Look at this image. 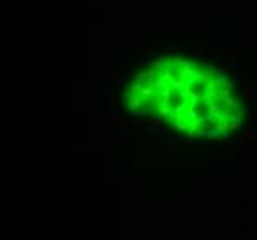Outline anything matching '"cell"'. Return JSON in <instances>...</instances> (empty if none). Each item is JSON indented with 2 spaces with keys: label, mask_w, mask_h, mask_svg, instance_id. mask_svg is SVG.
I'll return each instance as SVG.
<instances>
[{
  "label": "cell",
  "mask_w": 257,
  "mask_h": 240,
  "mask_svg": "<svg viewBox=\"0 0 257 240\" xmlns=\"http://www.w3.org/2000/svg\"><path fill=\"white\" fill-rule=\"evenodd\" d=\"M179 142V137H172L170 140H165L163 142V148L165 150H176V144Z\"/></svg>",
  "instance_id": "6da1fadb"
},
{
  "label": "cell",
  "mask_w": 257,
  "mask_h": 240,
  "mask_svg": "<svg viewBox=\"0 0 257 240\" xmlns=\"http://www.w3.org/2000/svg\"><path fill=\"white\" fill-rule=\"evenodd\" d=\"M244 98H246V100H252V98H254V96H252V83L248 80L244 81Z\"/></svg>",
  "instance_id": "7a4b0ae2"
},
{
  "label": "cell",
  "mask_w": 257,
  "mask_h": 240,
  "mask_svg": "<svg viewBox=\"0 0 257 240\" xmlns=\"http://www.w3.org/2000/svg\"><path fill=\"white\" fill-rule=\"evenodd\" d=\"M126 105H128V107H142V105H144V100H142V96H141V98H133V100L128 102Z\"/></svg>",
  "instance_id": "3957f363"
},
{
  "label": "cell",
  "mask_w": 257,
  "mask_h": 240,
  "mask_svg": "<svg viewBox=\"0 0 257 240\" xmlns=\"http://www.w3.org/2000/svg\"><path fill=\"white\" fill-rule=\"evenodd\" d=\"M109 78H111V80H119V68H117V67H111V68H109Z\"/></svg>",
  "instance_id": "277c9868"
},
{
  "label": "cell",
  "mask_w": 257,
  "mask_h": 240,
  "mask_svg": "<svg viewBox=\"0 0 257 240\" xmlns=\"http://www.w3.org/2000/svg\"><path fill=\"white\" fill-rule=\"evenodd\" d=\"M148 63H150L154 68H157V67H163V65H165V61H163V59H150Z\"/></svg>",
  "instance_id": "5b68a950"
},
{
  "label": "cell",
  "mask_w": 257,
  "mask_h": 240,
  "mask_svg": "<svg viewBox=\"0 0 257 240\" xmlns=\"http://www.w3.org/2000/svg\"><path fill=\"white\" fill-rule=\"evenodd\" d=\"M242 140H252V133H250V126L244 129V133H242V137H240Z\"/></svg>",
  "instance_id": "8992f818"
},
{
  "label": "cell",
  "mask_w": 257,
  "mask_h": 240,
  "mask_svg": "<svg viewBox=\"0 0 257 240\" xmlns=\"http://www.w3.org/2000/svg\"><path fill=\"white\" fill-rule=\"evenodd\" d=\"M133 50H146V44H142V42H135V44H133Z\"/></svg>",
  "instance_id": "52a82bcc"
},
{
  "label": "cell",
  "mask_w": 257,
  "mask_h": 240,
  "mask_svg": "<svg viewBox=\"0 0 257 240\" xmlns=\"http://www.w3.org/2000/svg\"><path fill=\"white\" fill-rule=\"evenodd\" d=\"M246 146H248V140H242V139H240V142H239V150H240V152H244V150H246Z\"/></svg>",
  "instance_id": "ba28073f"
},
{
  "label": "cell",
  "mask_w": 257,
  "mask_h": 240,
  "mask_svg": "<svg viewBox=\"0 0 257 240\" xmlns=\"http://www.w3.org/2000/svg\"><path fill=\"white\" fill-rule=\"evenodd\" d=\"M131 137L130 135H119V140H130Z\"/></svg>",
  "instance_id": "9c48e42d"
},
{
  "label": "cell",
  "mask_w": 257,
  "mask_h": 240,
  "mask_svg": "<svg viewBox=\"0 0 257 240\" xmlns=\"http://www.w3.org/2000/svg\"><path fill=\"white\" fill-rule=\"evenodd\" d=\"M205 56H207V58H213V56H215V52H213V50H209V52H205Z\"/></svg>",
  "instance_id": "30bf717a"
}]
</instances>
